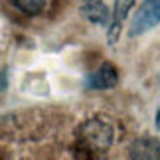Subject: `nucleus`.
<instances>
[{
	"instance_id": "nucleus-1",
	"label": "nucleus",
	"mask_w": 160,
	"mask_h": 160,
	"mask_svg": "<svg viewBox=\"0 0 160 160\" xmlns=\"http://www.w3.org/2000/svg\"><path fill=\"white\" fill-rule=\"evenodd\" d=\"M158 24H160V0H144L140 4V8L137 10V14H134L128 36L131 38L140 36V34L152 30L154 26H158Z\"/></svg>"
},
{
	"instance_id": "nucleus-2",
	"label": "nucleus",
	"mask_w": 160,
	"mask_h": 160,
	"mask_svg": "<svg viewBox=\"0 0 160 160\" xmlns=\"http://www.w3.org/2000/svg\"><path fill=\"white\" fill-rule=\"evenodd\" d=\"M81 134L97 150H105L113 142V128L103 121H87L81 127Z\"/></svg>"
},
{
	"instance_id": "nucleus-3",
	"label": "nucleus",
	"mask_w": 160,
	"mask_h": 160,
	"mask_svg": "<svg viewBox=\"0 0 160 160\" xmlns=\"http://www.w3.org/2000/svg\"><path fill=\"white\" fill-rule=\"evenodd\" d=\"M131 158L138 160H160V142L152 137L137 138L131 144Z\"/></svg>"
},
{
	"instance_id": "nucleus-4",
	"label": "nucleus",
	"mask_w": 160,
	"mask_h": 160,
	"mask_svg": "<svg viewBox=\"0 0 160 160\" xmlns=\"http://www.w3.org/2000/svg\"><path fill=\"white\" fill-rule=\"evenodd\" d=\"M117 81H119V75H117L115 65L113 63H103L99 69L87 79V87L89 89H111V87L117 85Z\"/></svg>"
},
{
	"instance_id": "nucleus-5",
	"label": "nucleus",
	"mask_w": 160,
	"mask_h": 160,
	"mask_svg": "<svg viewBox=\"0 0 160 160\" xmlns=\"http://www.w3.org/2000/svg\"><path fill=\"white\" fill-rule=\"evenodd\" d=\"M81 14L97 26H109V10L103 0H81Z\"/></svg>"
},
{
	"instance_id": "nucleus-6",
	"label": "nucleus",
	"mask_w": 160,
	"mask_h": 160,
	"mask_svg": "<svg viewBox=\"0 0 160 160\" xmlns=\"http://www.w3.org/2000/svg\"><path fill=\"white\" fill-rule=\"evenodd\" d=\"M134 0H115V8H113V22H111V28H109V44L113 46L117 44L119 40V34H121V26L125 22V18L128 16V10L132 8Z\"/></svg>"
},
{
	"instance_id": "nucleus-7",
	"label": "nucleus",
	"mask_w": 160,
	"mask_h": 160,
	"mask_svg": "<svg viewBox=\"0 0 160 160\" xmlns=\"http://www.w3.org/2000/svg\"><path fill=\"white\" fill-rule=\"evenodd\" d=\"M10 2L14 4L18 10H22L24 14H30V16L42 12L44 6H46V0H10Z\"/></svg>"
},
{
	"instance_id": "nucleus-8",
	"label": "nucleus",
	"mask_w": 160,
	"mask_h": 160,
	"mask_svg": "<svg viewBox=\"0 0 160 160\" xmlns=\"http://www.w3.org/2000/svg\"><path fill=\"white\" fill-rule=\"evenodd\" d=\"M156 127L160 128V111H158V115H156Z\"/></svg>"
}]
</instances>
